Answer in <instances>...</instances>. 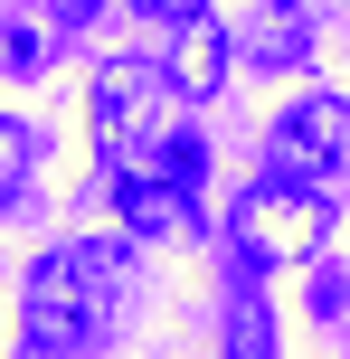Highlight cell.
Masks as SVG:
<instances>
[{
  "label": "cell",
  "instance_id": "cell-1",
  "mask_svg": "<svg viewBox=\"0 0 350 359\" xmlns=\"http://www.w3.org/2000/svg\"><path fill=\"white\" fill-rule=\"evenodd\" d=\"M133 303V246L123 236H67L29 274V350H95Z\"/></svg>",
  "mask_w": 350,
  "mask_h": 359
},
{
  "label": "cell",
  "instance_id": "cell-2",
  "mask_svg": "<svg viewBox=\"0 0 350 359\" xmlns=\"http://www.w3.org/2000/svg\"><path fill=\"white\" fill-rule=\"evenodd\" d=\"M161 95L170 76L152 67V57H114V67H95V170L123 180V170H152L161 161Z\"/></svg>",
  "mask_w": 350,
  "mask_h": 359
},
{
  "label": "cell",
  "instance_id": "cell-3",
  "mask_svg": "<svg viewBox=\"0 0 350 359\" xmlns=\"http://www.w3.org/2000/svg\"><path fill=\"white\" fill-rule=\"evenodd\" d=\"M322 227H332V198L322 189H294V180H246L237 198H227V236H237L246 265H303V255L322 246Z\"/></svg>",
  "mask_w": 350,
  "mask_h": 359
},
{
  "label": "cell",
  "instance_id": "cell-4",
  "mask_svg": "<svg viewBox=\"0 0 350 359\" xmlns=\"http://www.w3.org/2000/svg\"><path fill=\"white\" fill-rule=\"evenodd\" d=\"M275 161L294 180L341 189V180H350V104H341V95H294V104L275 114Z\"/></svg>",
  "mask_w": 350,
  "mask_h": 359
},
{
  "label": "cell",
  "instance_id": "cell-5",
  "mask_svg": "<svg viewBox=\"0 0 350 359\" xmlns=\"http://www.w3.org/2000/svg\"><path fill=\"white\" fill-rule=\"evenodd\" d=\"M114 208H123V227H133V236H161L170 217H189V208H180V189H170L161 170H123V180H114Z\"/></svg>",
  "mask_w": 350,
  "mask_h": 359
},
{
  "label": "cell",
  "instance_id": "cell-6",
  "mask_svg": "<svg viewBox=\"0 0 350 359\" xmlns=\"http://www.w3.org/2000/svg\"><path fill=\"white\" fill-rule=\"evenodd\" d=\"M227 322H237V341H227V359H275V312H265V293L237 274V293H227Z\"/></svg>",
  "mask_w": 350,
  "mask_h": 359
},
{
  "label": "cell",
  "instance_id": "cell-7",
  "mask_svg": "<svg viewBox=\"0 0 350 359\" xmlns=\"http://www.w3.org/2000/svg\"><path fill=\"white\" fill-rule=\"evenodd\" d=\"M152 170H161L170 189H180V208L199 217V189H208V142H199V133H170V142H161V161H152Z\"/></svg>",
  "mask_w": 350,
  "mask_h": 359
},
{
  "label": "cell",
  "instance_id": "cell-8",
  "mask_svg": "<svg viewBox=\"0 0 350 359\" xmlns=\"http://www.w3.org/2000/svg\"><path fill=\"white\" fill-rule=\"evenodd\" d=\"M189 48H180V86L189 95H208L218 86V67H227V38H218V19H208V29H180Z\"/></svg>",
  "mask_w": 350,
  "mask_h": 359
},
{
  "label": "cell",
  "instance_id": "cell-9",
  "mask_svg": "<svg viewBox=\"0 0 350 359\" xmlns=\"http://www.w3.org/2000/svg\"><path fill=\"white\" fill-rule=\"evenodd\" d=\"M142 19H161V29H208V0H133Z\"/></svg>",
  "mask_w": 350,
  "mask_h": 359
}]
</instances>
